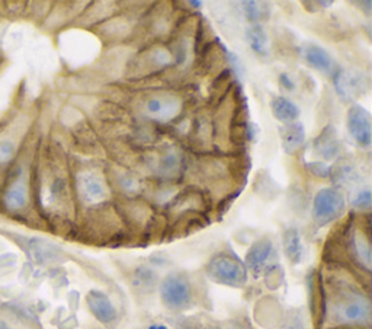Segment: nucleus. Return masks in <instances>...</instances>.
<instances>
[{
	"label": "nucleus",
	"instance_id": "nucleus-4",
	"mask_svg": "<svg viewBox=\"0 0 372 329\" xmlns=\"http://www.w3.org/2000/svg\"><path fill=\"white\" fill-rule=\"evenodd\" d=\"M341 244L343 246V252L352 266L364 270L366 274L371 271V242L369 232L364 228L353 227L349 223L341 235Z\"/></svg>",
	"mask_w": 372,
	"mask_h": 329
},
{
	"label": "nucleus",
	"instance_id": "nucleus-1",
	"mask_svg": "<svg viewBox=\"0 0 372 329\" xmlns=\"http://www.w3.org/2000/svg\"><path fill=\"white\" fill-rule=\"evenodd\" d=\"M318 319L325 329H369L371 300L362 286L342 270L320 279Z\"/></svg>",
	"mask_w": 372,
	"mask_h": 329
},
{
	"label": "nucleus",
	"instance_id": "nucleus-6",
	"mask_svg": "<svg viewBox=\"0 0 372 329\" xmlns=\"http://www.w3.org/2000/svg\"><path fill=\"white\" fill-rule=\"evenodd\" d=\"M334 88L345 102L361 97L368 90V79L358 70H342L334 73Z\"/></svg>",
	"mask_w": 372,
	"mask_h": 329
},
{
	"label": "nucleus",
	"instance_id": "nucleus-20",
	"mask_svg": "<svg viewBox=\"0 0 372 329\" xmlns=\"http://www.w3.org/2000/svg\"><path fill=\"white\" fill-rule=\"evenodd\" d=\"M155 280L156 274L146 267L139 268L137 273H135V284H139L140 287H150L155 283Z\"/></svg>",
	"mask_w": 372,
	"mask_h": 329
},
{
	"label": "nucleus",
	"instance_id": "nucleus-7",
	"mask_svg": "<svg viewBox=\"0 0 372 329\" xmlns=\"http://www.w3.org/2000/svg\"><path fill=\"white\" fill-rule=\"evenodd\" d=\"M348 131L361 148H369L372 141L369 112L358 105L352 106L348 112Z\"/></svg>",
	"mask_w": 372,
	"mask_h": 329
},
{
	"label": "nucleus",
	"instance_id": "nucleus-24",
	"mask_svg": "<svg viewBox=\"0 0 372 329\" xmlns=\"http://www.w3.org/2000/svg\"><path fill=\"white\" fill-rule=\"evenodd\" d=\"M279 83H281V86H284V89H286V90H294V81L291 80V77L288 74L282 73L279 76Z\"/></svg>",
	"mask_w": 372,
	"mask_h": 329
},
{
	"label": "nucleus",
	"instance_id": "nucleus-28",
	"mask_svg": "<svg viewBox=\"0 0 372 329\" xmlns=\"http://www.w3.org/2000/svg\"><path fill=\"white\" fill-rule=\"evenodd\" d=\"M148 329H169L166 325H162V323H155V325H150Z\"/></svg>",
	"mask_w": 372,
	"mask_h": 329
},
{
	"label": "nucleus",
	"instance_id": "nucleus-14",
	"mask_svg": "<svg viewBox=\"0 0 372 329\" xmlns=\"http://www.w3.org/2000/svg\"><path fill=\"white\" fill-rule=\"evenodd\" d=\"M284 251L286 258L293 264H300L304 257V246L301 241V235L295 228L286 230L284 234Z\"/></svg>",
	"mask_w": 372,
	"mask_h": 329
},
{
	"label": "nucleus",
	"instance_id": "nucleus-25",
	"mask_svg": "<svg viewBox=\"0 0 372 329\" xmlns=\"http://www.w3.org/2000/svg\"><path fill=\"white\" fill-rule=\"evenodd\" d=\"M12 145L10 144H3V145H0V160L2 161H8L10 159V155H12Z\"/></svg>",
	"mask_w": 372,
	"mask_h": 329
},
{
	"label": "nucleus",
	"instance_id": "nucleus-21",
	"mask_svg": "<svg viewBox=\"0 0 372 329\" xmlns=\"http://www.w3.org/2000/svg\"><path fill=\"white\" fill-rule=\"evenodd\" d=\"M353 206L357 207V209H361V211H369L371 209V203H372V199H371V190L369 188H364L361 190V192L355 196L353 199Z\"/></svg>",
	"mask_w": 372,
	"mask_h": 329
},
{
	"label": "nucleus",
	"instance_id": "nucleus-18",
	"mask_svg": "<svg viewBox=\"0 0 372 329\" xmlns=\"http://www.w3.org/2000/svg\"><path fill=\"white\" fill-rule=\"evenodd\" d=\"M28 199V190L24 182H15L5 195V202L8 204L9 209L12 211H18L22 209V207L26 204Z\"/></svg>",
	"mask_w": 372,
	"mask_h": 329
},
{
	"label": "nucleus",
	"instance_id": "nucleus-31",
	"mask_svg": "<svg viewBox=\"0 0 372 329\" xmlns=\"http://www.w3.org/2000/svg\"><path fill=\"white\" fill-rule=\"evenodd\" d=\"M0 329H10V328L6 326V325H3V323H0Z\"/></svg>",
	"mask_w": 372,
	"mask_h": 329
},
{
	"label": "nucleus",
	"instance_id": "nucleus-9",
	"mask_svg": "<svg viewBox=\"0 0 372 329\" xmlns=\"http://www.w3.org/2000/svg\"><path fill=\"white\" fill-rule=\"evenodd\" d=\"M86 303L92 315L104 325H111L116 321L118 312L107 293L100 290H91L86 296Z\"/></svg>",
	"mask_w": 372,
	"mask_h": 329
},
{
	"label": "nucleus",
	"instance_id": "nucleus-17",
	"mask_svg": "<svg viewBox=\"0 0 372 329\" xmlns=\"http://www.w3.org/2000/svg\"><path fill=\"white\" fill-rule=\"evenodd\" d=\"M31 250H32L33 258H36L40 264L52 263L60 255V250L44 239H33L31 242Z\"/></svg>",
	"mask_w": 372,
	"mask_h": 329
},
{
	"label": "nucleus",
	"instance_id": "nucleus-13",
	"mask_svg": "<svg viewBox=\"0 0 372 329\" xmlns=\"http://www.w3.org/2000/svg\"><path fill=\"white\" fill-rule=\"evenodd\" d=\"M282 147L285 152L294 154L297 152L306 140V132H304V127L300 122H291L285 124L279 128Z\"/></svg>",
	"mask_w": 372,
	"mask_h": 329
},
{
	"label": "nucleus",
	"instance_id": "nucleus-8",
	"mask_svg": "<svg viewBox=\"0 0 372 329\" xmlns=\"http://www.w3.org/2000/svg\"><path fill=\"white\" fill-rule=\"evenodd\" d=\"M77 188L80 199L88 204H100L108 198L107 184L96 172H82L77 177Z\"/></svg>",
	"mask_w": 372,
	"mask_h": 329
},
{
	"label": "nucleus",
	"instance_id": "nucleus-16",
	"mask_svg": "<svg viewBox=\"0 0 372 329\" xmlns=\"http://www.w3.org/2000/svg\"><path fill=\"white\" fill-rule=\"evenodd\" d=\"M246 40L253 53L259 57H266L269 53V40L262 25L256 24L246 31Z\"/></svg>",
	"mask_w": 372,
	"mask_h": 329
},
{
	"label": "nucleus",
	"instance_id": "nucleus-30",
	"mask_svg": "<svg viewBox=\"0 0 372 329\" xmlns=\"http://www.w3.org/2000/svg\"><path fill=\"white\" fill-rule=\"evenodd\" d=\"M188 5L191 6H195V8H199L202 5V2H188Z\"/></svg>",
	"mask_w": 372,
	"mask_h": 329
},
{
	"label": "nucleus",
	"instance_id": "nucleus-23",
	"mask_svg": "<svg viewBox=\"0 0 372 329\" xmlns=\"http://www.w3.org/2000/svg\"><path fill=\"white\" fill-rule=\"evenodd\" d=\"M163 108H164V105H163L162 99H157V97H151L146 103V111L148 113H151V115H159V113H162Z\"/></svg>",
	"mask_w": 372,
	"mask_h": 329
},
{
	"label": "nucleus",
	"instance_id": "nucleus-19",
	"mask_svg": "<svg viewBox=\"0 0 372 329\" xmlns=\"http://www.w3.org/2000/svg\"><path fill=\"white\" fill-rule=\"evenodd\" d=\"M243 10L246 13V18L250 22H255V25L262 21L266 13H268V8L266 3H261V2H243Z\"/></svg>",
	"mask_w": 372,
	"mask_h": 329
},
{
	"label": "nucleus",
	"instance_id": "nucleus-15",
	"mask_svg": "<svg viewBox=\"0 0 372 329\" xmlns=\"http://www.w3.org/2000/svg\"><path fill=\"white\" fill-rule=\"evenodd\" d=\"M270 109H272V115L285 124H291L300 116V109L294 102L290 99L278 96L270 103Z\"/></svg>",
	"mask_w": 372,
	"mask_h": 329
},
{
	"label": "nucleus",
	"instance_id": "nucleus-27",
	"mask_svg": "<svg viewBox=\"0 0 372 329\" xmlns=\"http://www.w3.org/2000/svg\"><path fill=\"white\" fill-rule=\"evenodd\" d=\"M286 329H304V323L301 325L300 319H293L290 323H288V328Z\"/></svg>",
	"mask_w": 372,
	"mask_h": 329
},
{
	"label": "nucleus",
	"instance_id": "nucleus-11",
	"mask_svg": "<svg viewBox=\"0 0 372 329\" xmlns=\"http://www.w3.org/2000/svg\"><path fill=\"white\" fill-rule=\"evenodd\" d=\"M274 251V246H272V241L269 238H261L259 241H256L255 244H253L246 255V268L250 270L253 274H259L266 263L269 262L270 255H272Z\"/></svg>",
	"mask_w": 372,
	"mask_h": 329
},
{
	"label": "nucleus",
	"instance_id": "nucleus-26",
	"mask_svg": "<svg viewBox=\"0 0 372 329\" xmlns=\"http://www.w3.org/2000/svg\"><path fill=\"white\" fill-rule=\"evenodd\" d=\"M185 329H218V328L207 325V323H192L189 326H186Z\"/></svg>",
	"mask_w": 372,
	"mask_h": 329
},
{
	"label": "nucleus",
	"instance_id": "nucleus-29",
	"mask_svg": "<svg viewBox=\"0 0 372 329\" xmlns=\"http://www.w3.org/2000/svg\"><path fill=\"white\" fill-rule=\"evenodd\" d=\"M227 329H247V328H245L243 325H239V323H233Z\"/></svg>",
	"mask_w": 372,
	"mask_h": 329
},
{
	"label": "nucleus",
	"instance_id": "nucleus-2",
	"mask_svg": "<svg viewBox=\"0 0 372 329\" xmlns=\"http://www.w3.org/2000/svg\"><path fill=\"white\" fill-rule=\"evenodd\" d=\"M207 275L218 284L243 287L247 282V268L240 258L222 251L211 257L207 264Z\"/></svg>",
	"mask_w": 372,
	"mask_h": 329
},
{
	"label": "nucleus",
	"instance_id": "nucleus-12",
	"mask_svg": "<svg viewBox=\"0 0 372 329\" xmlns=\"http://www.w3.org/2000/svg\"><path fill=\"white\" fill-rule=\"evenodd\" d=\"M302 56L306 61L314 67L316 70L325 73V74H334L336 73V64L332 56L327 53L325 48L316 44H307L302 48Z\"/></svg>",
	"mask_w": 372,
	"mask_h": 329
},
{
	"label": "nucleus",
	"instance_id": "nucleus-22",
	"mask_svg": "<svg viewBox=\"0 0 372 329\" xmlns=\"http://www.w3.org/2000/svg\"><path fill=\"white\" fill-rule=\"evenodd\" d=\"M306 167L311 172V175L320 177V179H326L332 175L330 167L325 161H313V163H309Z\"/></svg>",
	"mask_w": 372,
	"mask_h": 329
},
{
	"label": "nucleus",
	"instance_id": "nucleus-10",
	"mask_svg": "<svg viewBox=\"0 0 372 329\" xmlns=\"http://www.w3.org/2000/svg\"><path fill=\"white\" fill-rule=\"evenodd\" d=\"M313 150L318 155L320 159L326 161L337 159L341 151L339 138H337V132L333 125H327L320 135L313 141Z\"/></svg>",
	"mask_w": 372,
	"mask_h": 329
},
{
	"label": "nucleus",
	"instance_id": "nucleus-3",
	"mask_svg": "<svg viewBox=\"0 0 372 329\" xmlns=\"http://www.w3.org/2000/svg\"><path fill=\"white\" fill-rule=\"evenodd\" d=\"M160 298L163 305L172 312L191 307L194 303V286L188 275L182 273L166 275L160 284Z\"/></svg>",
	"mask_w": 372,
	"mask_h": 329
},
{
	"label": "nucleus",
	"instance_id": "nucleus-5",
	"mask_svg": "<svg viewBox=\"0 0 372 329\" xmlns=\"http://www.w3.org/2000/svg\"><path fill=\"white\" fill-rule=\"evenodd\" d=\"M345 209L346 202L339 190L333 187L323 188L314 198L313 220L318 227H326L339 219L345 214Z\"/></svg>",
	"mask_w": 372,
	"mask_h": 329
}]
</instances>
